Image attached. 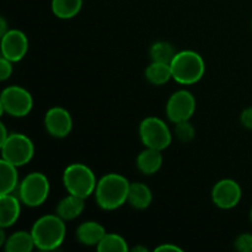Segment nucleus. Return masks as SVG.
I'll return each mask as SVG.
<instances>
[{"label":"nucleus","instance_id":"nucleus-1","mask_svg":"<svg viewBox=\"0 0 252 252\" xmlns=\"http://www.w3.org/2000/svg\"><path fill=\"white\" fill-rule=\"evenodd\" d=\"M130 182L123 175H105L97 181L95 189V199L105 211H115L128 202Z\"/></svg>","mask_w":252,"mask_h":252},{"label":"nucleus","instance_id":"nucleus-2","mask_svg":"<svg viewBox=\"0 0 252 252\" xmlns=\"http://www.w3.org/2000/svg\"><path fill=\"white\" fill-rule=\"evenodd\" d=\"M31 234L36 249L42 251L56 250L65 239V223L58 214H47L34 221Z\"/></svg>","mask_w":252,"mask_h":252},{"label":"nucleus","instance_id":"nucleus-3","mask_svg":"<svg viewBox=\"0 0 252 252\" xmlns=\"http://www.w3.org/2000/svg\"><path fill=\"white\" fill-rule=\"evenodd\" d=\"M172 79L181 85H192L203 78L206 64L199 53L194 51L177 52L170 63Z\"/></svg>","mask_w":252,"mask_h":252},{"label":"nucleus","instance_id":"nucleus-4","mask_svg":"<svg viewBox=\"0 0 252 252\" xmlns=\"http://www.w3.org/2000/svg\"><path fill=\"white\" fill-rule=\"evenodd\" d=\"M63 185L68 193L86 199L95 193L97 180L90 167L86 166L85 164L75 162L69 165L64 170Z\"/></svg>","mask_w":252,"mask_h":252},{"label":"nucleus","instance_id":"nucleus-5","mask_svg":"<svg viewBox=\"0 0 252 252\" xmlns=\"http://www.w3.org/2000/svg\"><path fill=\"white\" fill-rule=\"evenodd\" d=\"M51 185L42 172H31L19 185V198L22 204L31 208L42 206L48 198Z\"/></svg>","mask_w":252,"mask_h":252},{"label":"nucleus","instance_id":"nucleus-6","mask_svg":"<svg viewBox=\"0 0 252 252\" xmlns=\"http://www.w3.org/2000/svg\"><path fill=\"white\" fill-rule=\"evenodd\" d=\"M33 107V98L30 91L17 85L7 86L0 96L1 113H7L11 117H26Z\"/></svg>","mask_w":252,"mask_h":252},{"label":"nucleus","instance_id":"nucleus-7","mask_svg":"<svg viewBox=\"0 0 252 252\" xmlns=\"http://www.w3.org/2000/svg\"><path fill=\"white\" fill-rule=\"evenodd\" d=\"M1 148V159L20 167L29 164L34 155V145L27 135L22 133H10Z\"/></svg>","mask_w":252,"mask_h":252},{"label":"nucleus","instance_id":"nucleus-8","mask_svg":"<svg viewBox=\"0 0 252 252\" xmlns=\"http://www.w3.org/2000/svg\"><path fill=\"white\" fill-rule=\"evenodd\" d=\"M139 137L145 148L165 150L172 142L169 126L158 117H147L139 125Z\"/></svg>","mask_w":252,"mask_h":252},{"label":"nucleus","instance_id":"nucleus-9","mask_svg":"<svg viewBox=\"0 0 252 252\" xmlns=\"http://www.w3.org/2000/svg\"><path fill=\"white\" fill-rule=\"evenodd\" d=\"M196 111V98L189 91L179 90L172 94L166 103V115L172 123L189 121Z\"/></svg>","mask_w":252,"mask_h":252},{"label":"nucleus","instance_id":"nucleus-10","mask_svg":"<svg viewBox=\"0 0 252 252\" xmlns=\"http://www.w3.org/2000/svg\"><path fill=\"white\" fill-rule=\"evenodd\" d=\"M241 196L243 191L235 180H220L212 189V201L220 209H231L236 207L240 202Z\"/></svg>","mask_w":252,"mask_h":252},{"label":"nucleus","instance_id":"nucleus-11","mask_svg":"<svg viewBox=\"0 0 252 252\" xmlns=\"http://www.w3.org/2000/svg\"><path fill=\"white\" fill-rule=\"evenodd\" d=\"M44 127L52 137L65 138L73 129V118L65 108L54 106L46 112Z\"/></svg>","mask_w":252,"mask_h":252},{"label":"nucleus","instance_id":"nucleus-12","mask_svg":"<svg viewBox=\"0 0 252 252\" xmlns=\"http://www.w3.org/2000/svg\"><path fill=\"white\" fill-rule=\"evenodd\" d=\"M1 56L12 63L20 62L29 51V39L20 30H9L1 36Z\"/></svg>","mask_w":252,"mask_h":252},{"label":"nucleus","instance_id":"nucleus-13","mask_svg":"<svg viewBox=\"0 0 252 252\" xmlns=\"http://www.w3.org/2000/svg\"><path fill=\"white\" fill-rule=\"evenodd\" d=\"M21 203L19 196L12 193L0 194V226L10 228L14 225L21 214Z\"/></svg>","mask_w":252,"mask_h":252},{"label":"nucleus","instance_id":"nucleus-14","mask_svg":"<svg viewBox=\"0 0 252 252\" xmlns=\"http://www.w3.org/2000/svg\"><path fill=\"white\" fill-rule=\"evenodd\" d=\"M85 209V198L68 193L56 207V214H58L64 221L74 220Z\"/></svg>","mask_w":252,"mask_h":252},{"label":"nucleus","instance_id":"nucleus-15","mask_svg":"<svg viewBox=\"0 0 252 252\" xmlns=\"http://www.w3.org/2000/svg\"><path fill=\"white\" fill-rule=\"evenodd\" d=\"M106 235V230L97 221H84L76 229V239L85 246H97Z\"/></svg>","mask_w":252,"mask_h":252},{"label":"nucleus","instance_id":"nucleus-16","mask_svg":"<svg viewBox=\"0 0 252 252\" xmlns=\"http://www.w3.org/2000/svg\"><path fill=\"white\" fill-rule=\"evenodd\" d=\"M162 161L161 150L145 148L137 157V167L142 174L154 175L161 169Z\"/></svg>","mask_w":252,"mask_h":252},{"label":"nucleus","instance_id":"nucleus-17","mask_svg":"<svg viewBox=\"0 0 252 252\" xmlns=\"http://www.w3.org/2000/svg\"><path fill=\"white\" fill-rule=\"evenodd\" d=\"M152 189L143 182H133L128 192V203L135 209H147L152 204Z\"/></svg>","mask_w":252,"mask_h":252},{"label":"nucleus","instance_id":"nucleus-18","mask_svg":"<svg viewBox=\"0 0 252 252\" xmlns=\"http://www.w3.org/2000/svg\"><path fill=\"white\" fill-rule=\"evenodd\" d=\"M19 187L17 166L6 160H0V194L12 193Z\"/></svg>","mask_w":252,"mask_h":252},{"label":"nucleus","instance_id":"nucleus-19","mask_svg":"<svg viewBox=\"0 0 252 252\" xmlns=\"http://www.w3.org/2000/svg\"><path fill=\"white\" fill-rule=\"evenodd\" d=\"M2 248L6 252H31L36 248L31 231H15L6 239Z\"/></svg>","mask_w":252,"mask_h":252},{"label":"nucleus","instance_id":"nucleus-20","mask_svg":"<svg viewBox=\"0 0 252 252\" xmlns=\"http://www.w3.org/2000/svg\"><path fill=\"white\" fill-rule=\"evenodd\" d=\"M145 79L153 85H164L172 79L171 66L167 63L152 62L145 69Z\"/></svg>","mask_w":252,"mask_h":252},{"label":"nucleus","instance_id":"nucleus-21","mask_svg":"<svg viewBox=\"0 0 252 252\" xmlns=\"http://www.w3.org/2000/svg\"><path fill=\"white\" fill-rule=\"evenodd\" d=\"M83 0H52V11L58 19L68 20L80 12Z\"/></svg>","mask_w":252,"mask_h":252},{"label":"nucleus","instance_id":"nucleus-22","mask_svg":"<svg viewBox=\"0 0 252 252\" xmlns=\"http://www.w3.org/2000/svg\"><path fill=\"white\" fill-rule=\"evenodd\" d=\"M150 58L152 62H160V63H167L170 64L176 56L177 52H175L174 46L169 42L165 41H158L152 44L150 47Z\"/></svg>","mask_w":252,"mask_h":252},{"label":"nucleus","instance_id":"nucleus-23","mask_svg":"<svg viewBox=\"0 0 252 252\" xmlns=\"http://www.w3.org/2000/svg\"><path fill=\"white\" fill-rule=\"evenodd\" d=\"M98 252H126L128 251V244L118 234L106 233L102 240L96 246Z\"/></svg>","mask_w":252,"mask_h":252},{"label":"nucleus","instance_id":"nucleus-24","mask_svg":"<svg viewBox=\"0 0 252 252\" xmlns=\"http://www.w3.org/2000/svg\"><path fill=\"white\" fill-rule=\"evenodd\" d=\"M175 134L179 138L180 142L189 143L194 138V127L189 121H184V122L175 123Z\"/></svg>","mask_w":252,"mask_h":252},{"label":"nucleus","instance_id":"nucleus-25","mask_svg":"<svg viewBox=\"0 0 252 252\" xmlns=\"http://www.w3.org/2000/svg\"><path fill=\"white\" fill-rule=\"evenodd\" d=\"M234 246L240 252H252V234L244 233L236 238Z\"/></svg>","mask_w":252,"mask_h":252},{"label":"nucleus","instance_id":"nucleus-26","mask_svg":"<svg viewBox=\"0 0 252 252\" xmlns=\"http://www.w3.org/2000/svg\"><path fill=\"white\" fill-rule=\"evenodd\" d=\"M12 74V62L1 57L0 59V80L5 81L11 76Z\"/></svg>","mask_w":252,"mask_h":252},{"label":"nucleus","instance_id":"nucleus-27","mask_svg":"<svg viewBox=\"0 0 252 252\" xmlns=\"http://www.w3.org/2000/svg\"><path fill=\"white\" fill-rule=\"evenodd\" d=\"M241 125L248 129L252 130V107H248L241 112L240 116Z\"/></svg>","mask_w":252,"mask_h":252},{"label":"nucleus","instance_id":"nucleus-28","mask_svg":"<svg viewBox=\"0 0 252 252\" xmlns=\"http://www.w3.org/2000/svg\"><path fill=\"white\" fill-rule=\"evenodd\" d=\"M155 252H166V251H172V252H182V249L179 248L177 245L174 244H161V245L157 246L154 249Z\"/></svg>","mask_w":252,"mask_h":252},{"label":"nucleus","instance_id":"nucleus-29","mask_svg":"<svg viewBox=\"0 0 252 252\" xmlns=\"http://www.w3.org/2000/svg\"><path fill=\"white\" fill-rule=\"evenodd\" d=\"M0 127H1V138H0V144H2V143L5 142V140L7 139V138H9V133H7V130H6V127H5V125L4 123H1V125H0Z\"/></svg>","mask_w":252,"mask_h":252},{"label":"nucleus","instance_id":"nucleus-30","mask_svg":"<svg viewBox=\"0 0 252 252\" xmlns=\"http://www.w3.org/2000/svg\"><path fill=\"white\" fill-rule=\"evenodd\" d=\"M0 26H1L0 32H1V36H2V34H5L7 31H9V29H7V26H6V21H5L4 17H1V19H0Z\"/></svg>","mask_w":252,"mask_h":252},{"label":"nucleus","instance_id":"nucleus-31","mask_svg":"<svg viewBox=\"0 0 252 252\" xmlns=\"http://www.w3.org/2000/svg\"><path fill=\"white\" fill-rule=\"evenodd\" d=\"M5 243H6V236H5L4 228H1V230H0V246H4Z\"/></svg>","mask_w":252,"mask_h":252},{"label":"nucleus","instance_id":"nucleus-32","mask_svg":"<svg viewBox=\"0 0 252 252\" xmlns=\"http://www.w3.org/2000/svg\"><path fill=\"white\" fill-rule=\"evenodd\" d=\"M133 252H138V251H142V252H148L147 248H143V246H135V248L132 249Z\"/></svg>","mask_w":252,"mask_h":252},{"label":"nucleus","instance_id":"nucleus-33","mask_svg":"<svg viewBox=\"0 0 252 252\" xmlns=\"http://www.w3.org/2000/svg\"><path fill=\"white\" fill-rule=\"evenodd\" d=\"M250 220H251V224H252V207H251V209H250Z\"/></svg>","mask_w":252,"mask_h":252},{"label":"nucleus","instance_id":"nucleus-34","mask_svg":"<svg viewBox=\"0 0 252 252\" xmlns=\"http://www.w3.org/2000/svg\"><path fill=\"white\" fill-rule=\"evenodd\" d=\"M251 27H252V21H251Z\"/></svg>","mask_w":252,"mask_h":252}]
</instances>
